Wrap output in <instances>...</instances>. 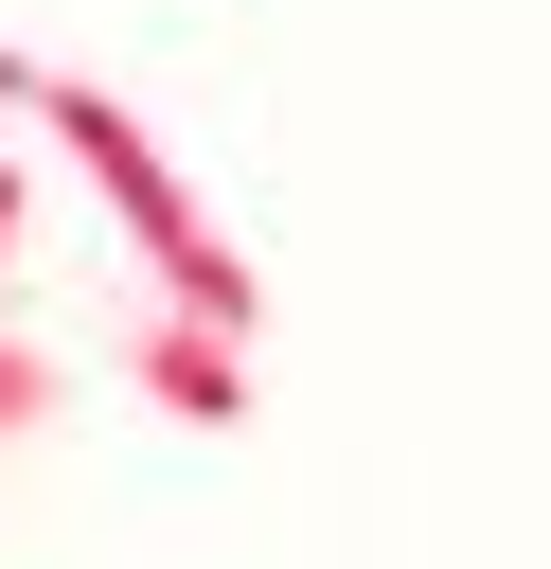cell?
I'll return each mask as SVG.
<instances>
[{
	"label": "cell",
	"instance_id": "1",
	"mask_svg": "<svg viewBox=\"0 0 551 569\" xmlns=\"http://www.w3.org/2000/svg\"><path fill=\"white\" fill-rule=\"evenodd\" d=\"M36 124L71 142V178L124 213V249H142V302H178V320H213V338H249L267 320V284H249V249H213V213H196V178L142 142V107L124 89H89V71H53L36 89Z\"/></svg>",
	"mask_w": 551,
	"mask_h": 569
},
{
	"label": "cell",
	"instance_id": "2",
	"mask_svg": "<svg viewBox=\"0 0 551 569\" xmlns=\"http://www.w3.org/2000/svg\"><path fill=\"white\" fill-rule=\"evenodd\" d=\"M107 373H124L160 427H249V409H267V391H249V338H213V320H178V302H142Z\"/></svg>",
	"mask_w": 551,
	"mask_h": 569
},
{
	"label": "cell",
	"instance_id": "3",
	"mask_svg": "<svg viewBox=\"0 0 551 569\" xmlns=\"http://www.w3.org/2000/svg\"><path fill=\"white\" fill-rule=\"evenodd\" d=\"M53 391H71V373H53V356H36V338H0V445H18V427H36V409H53Z\"/></svg>",
	"mask_w": 551,
	"mask_h": 569
},
{
	"label": "cell",
	"instance_id": "4",
	"mask_svg": "<svg viewBox=\"0 0 551 569\" xmlns=\"http://www.w3.org/2000/svg\"><path fill=\"white\" fill-rule=\"evenodd\" d=\"M36 89H53V71H36V53H0V124H18V107H36Z\"/></svg>",
	"mask_w": 551,
	"mask_h": 569
},
{
	"label": "cell",
	"instance_id": "5",
	"mask_svg": "<svg viewBox=\"0 0 551 569\" xmlns=\"http://www.w3.org/2000/svg\"><path fill=\"white\" fill-rule=\"evenodd\" d=\"M0 267H18V160H0Z\"/></svg>",
	"mask_w": 551,
	"mask_h": 569
}]
</instances>
